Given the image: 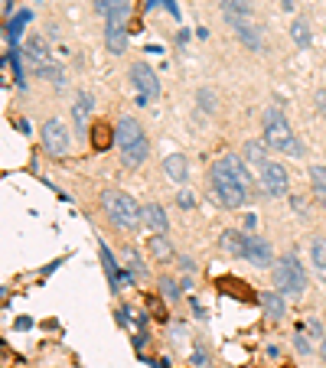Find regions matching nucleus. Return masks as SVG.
I'll return each mask as SVG.
<instances>
[{
  "label": "nucleus",
  "mask_w": 326,
  "mask_h": 368,
  "mask_svg": "<svg viewBox=\"0 0 326 368\" xmlns=\"http://www.w3.org/2000/svg\"><path fill=\"white\" fill-rule=\"evenodd\" d=\"M128 264L134 274H144V264H141V258H137V251H128Z\"/></svg>",
  "instance_id": "nucleus-35"
},
{
  "label": "nucleus",
  "mask_w": 326,
  "mask_h": 368,
  "mask_svg": "<svg viewBox=\"0 0 326 368\" xmlns=\"http://www.w3.org/2000/svg\"><path fill=\"white\" fill-rule=\"evenodd\" d=\"M26 20H30V13H20V17H17V20L7 26V40H10V43H17V36H20V26H23Z\"/></svg>",
  "instance_id": "nucleus-32"
},
{
  "label": "nucleus",
  "mask_w": 326,
  "mask_h": 368,
  "mask_svg": "<svg viewBox=\"0 0 326 368\" xmlns=\"http://www.w3.org/2000/svg\"><path fill=\"white\" fill-rule=\"evenodd\" d=\"M180 264H183V271H196V264L189 258H180Z\"/></svg>",
  "instance_id": "nucleus-41"
},
{
  "label": "nucleus",
  "mask_w": 326,
  "mask_h": 368,
  "mask_svg": "<svg viewBox=\"0 0 326 368\" xmlns=\"http://www.w3.org/2000/svg\"><path fill=\"white\" fill-rule=\"evenodd\" d=\"M160 293H163V300L176 304V300H180V283H176L173 277H160Z\"/></svg>",
  "instance_id": "nucleus-30"
},
{
  "label": "nucleus",
  "mask_w": 326,
  "mask_h": 368,
  "mask_svg": "<svg viewBox=\"0 0 326 368\" xmlns=\"http://www.w3.org/2000/svg\"><path fill=\"white\" fill-rule=\"evenodd\" d=\"M310 258H314V268L323 274V281H326V238L310 241Z\"/></svg>",
  "instance_id": "nucleus-23"
},
{
  "label": "nucleus",
  "mask_w": 326,
  "mask_h": 368,
  "mask_svg": "<svg viewBox=\"0 0 326 368\" xmlns=\"http://www.w3.org/2000/svg\"><path fill=\"white\" fill-rule=\"evenodd\" d=\"M310 186H314V195L326 202V166H310Z\"/></svg>",
  "instance_id": "nucleus-26"
},
{
  "label": "nucleus",
  "mask_w": 326,
  "mask_h": 368,
  "mask_svg": "<svg viewBox=\"0 0 326 368\" xmlns=\"http://www.w3.org/2000/svg\"><path fill=\"white\" fill-rule=\"evenodd\" d=\"M241 258L248 261V264H255V268H274L277 264L271 245L261 238V235H245V254Z\"/></svg>",
  "instance_id": "nucleus-7"
},
{
  "label": "nucleus",
  "mask_w": 326,
  "mask_h": 368,
  "mask_svg": "<svg viewBox=\"0 0 326 368\" xmlns=\"http://www.w3.org/2000/svg\"><path fill=\"white\" fill-rule=\"evenodd\" d=\"M88 111H92V95H78V101H76V124H78V130H85L88 128Z\"/></svg>",
  "instance_id": "nucleus-27"
},
{
  "label": "nucleus",
  "mask_w": 326,
  "mask_h": 368,
  "mask_svg": "<svg viewBox=\"0 0 326 368\" xmlns=\"http://www.w3.org/2000/svg\"><path fill=\"white\" fill-rule=\"evenodd\" d=\"M46 53H49V49H46V43L40 40V36H30V40H26V59H30V62L43 65L46 62Z\"/></svg>",
  "instance_id": "nucleus-25"
},
{
  "label": "nucleus",
  "mask_w": 326,
  "mask_h": 368,
  "mask_svg": "<svg viewBox=\"0 0 326 368\" xmlns=\"http://www.w3.org/2000/svg\"><path fill=\"white\" fill-rule=\"evenodd\" d=\"M281 7H284L287 13H291V10H293V0H281Z\"/></svg>",
  "instance_id": "nucleus-42"
},
{
  "label": "nucleus",
  "mask_w": 326,
  "mask_h": 368,
  "mask_svg": "<svg viewBox=\"0 0 326 368\" xmlns=\"http://www.w3.org/2000/svg\"><path fill=\"white\" fill-rule=\"evenodd\" d=\"M218 245H222V251L235 254V258H241V254H245V235H241V231H235V228H225V231H222V238H218Z\"/></svg>",
  "instance_id": "nucleus-17"
},
{
  "label": "nucleus",
  "mask_w": 326,
  "mask_h": 368,
  "mask_svg": "<svg viewBox=\"0 0 326 368\" xmlns=\"http://www.w3.org/2000/svg\"><path fill=\"white\" fill-rule=\"evenodd\" d=\"M130 82L137 88V101L141 105H147V101H153V98L160 95V82H157V76H153V69L147 62L130 65Z\"/></svg>",
  "instance_id": "nucleus-6"
},
{
  "label": "nucleus",
  "mask_w": 326,
  "mask_h": 368,
  "mask_svg": "<svg viewBox=\"0 0 326 368\" xmlns=\"http://www.w3.org/2000/svg\"><path fill=\"white\" fill-rule=\"evenodd\" d=\"M196 98H199V105H203V111H206V114H212V111H216V95H212L209 88H199V91H196Z\"/></svg>",
  "instance_id": "nucleus-31"
},
{
  "label": "nucleus",
  "mask_w": 326,
  "mask_h": 368,
  "mask_svg": "<svg viewBox=\"0 0 326 368\" xmlns=\"http://www.w3.org/2000/svg\"><path fill=\"white\" fill-rule=\"evenodd\" d=\"M297 349H300V356H307V352H310V342H307L304 333H297Z\"/></svg>",
  "instance_id": "nucleus-36"
},
{
  "label": "nucleus",
  "mask_w": 326,
  "mask_h": 368,
  "mask_svg": "<svg viewBox=\"0 0 326 368\" xmlns=\"http://www.w3.org/2000/svg\"><path fill=\"white\" fill-rule=\"evenodd\" d=\"M144 225L153 228V235H166V228H170L166 209L157 206V202H147V206H144Z\"/></svg>",
  "instance_id": "nucleus-11"
},
{
  "label": "nucleus",
  "mask_w": 326,
  "mask_h": 368,
  "mask_svg": "<svg viewBox=\"0 0 326 368\" xmlns=\"http://www.w3.org/2000/svg\"><path fill=\"white\" fill-rule=\"evenodd\" d=\"M128 17H130V3H128V0H118V3H114V7L108 10V17H105V20H108V23H121V26H128Z\"/></svg>",
  "instance_id": "nucleus-29"
},
{
  "label": "nucleus",
  "mask_w": 326,
  "mask_h": 368,
  "mask_svg": "<svg viewBox=\"0 0 326 368\" xmlns=\"http://www.w3.org/2000/svg\"><path fill=\"white\" fill-rule=\"evenodd\" d=\"M36 76H40V78H49L53 85H62L65 72H62V69H59L55 62H43V65H36Z\"/></svg>",
  "instance_id": "nucleus-28"
},
{
  "label": "nucleus",
  "mask_w": 326,
  "mask_h": 368,
  "mask_svg": "<svg viewBox=\"0 0 326 368\" xmlns=\"http://www.w3.org/2000/svg\"><path fill=\"white\" fill-rule=\"evenodd\" d=\"M261 186H264V193L268 195H287V170H284L277 160H271L264 170H261Z\"/></svg>",
  "instance_id": "nucleus-8"
},
{
  "label": "nucleus",
  "mask_w": 326,
  "mask_h": 368,
  "mask_svg": "<svg viewBox=\"0 0 326 368\" xmlns=\"http://www.w3.org/2000/svg\"><path fill=\"white\" fill-rule=\"evenodd\" d=\"M212 195L222 209H241L245 206V189H241L232 176H225L222 170L212 166Z\"/></svg>",
  "instance_id": "nucleus-4"
},
{
  "label": "nucleus",
  "mask_w": 326,
  "mask_h": 368,
  "mask_svg": "<svg viewBox=\"0 0 326 368\" xmlns=\"http://www.w3.org/2000/svg\"><path fill=\"white\" fill-rule=\"evenodd\" d=\"M147 150H151V147H147V137H144L141 143H134V147H128V150H121V163H124L128 170H137V166L147 160Z\"/></svg>",
  "instance_id": "nucleus-18"
},
{
  "label": "nucleus",
  "mask_w": 326,
  "mask_h": 368,
  "mask_svg": "<svg viewBox=\"0 0 326 368\" xmlns=\"http://www.w3.org/2000/svg\"><path fill=\"white\" fill-rule=\"evenodd\" d=\"M176 202H180L183 209H193L196 206V195L189 193V189H180V193H176Z\"/></svg>",
  "instance_id": "nucleus-34"
},
{
  "label": "nucleus",
  "mask_w": 326,
  "mask_h": 368,
  "mask_svg": "<svg viewBox=\"0 0 326 368\" xmlns=\"http://www.w3.org/2000/svg\"><path fill=\"white\" fill-rule=\"evenodd\" d=\"M261 306H264V313L271 316V319H281V316L287 313L284 293H277V290H261Z\"/></svg>",
  "instance_id": "nucleus-15"
},
{
  "label": "nucleus",
  "mask_w": 326,
  "mask_h": 368,
  "mask_svg": "<svg viewBox=\"0 0 326 368\" xmlns=\"http://www.w3.org/2000/svg\"><path fill=\"white\" fill-rule=\"evenodd\" d=\"M232 30L239 33V40L245 46H251V49H261V36H258V26H251V20L239 23V26H232Z\"/></svg>",
  "instance_id": "nucleus-21"
},
{
  "label": "nucleus",
  "mask_w": 326,
  "mask_h": 368,
  "mask_svg": "<svg viewBox=\"0 0 326 368\" xmlns=\"http://www.w3.org/2000/svg\"><path fill=\"white\" fill-rule=\"evenodd\" d=\"M212 166H216V170H222L225 176H232V179H235L241 189H248V186H251V170H248V163L241 160V157H235V153H225V157H222V160H216Z\"/></svg>",
  "instance_id": "nucleus-9"
},
{
  "label": "nucleus",
  "mask_w": 326,
  "mask_h": 368,
  "mask_svg": "<svg viewBox=\"0 0 326 368\" xmlns=\"http://www.w3.org/2000/svg\"><path fill=\"white\" fill-rule=\"evenodd\" d=\"M105 46L111 55H121L128 49V26L121 23H105Z\"/></svg>",
  "instance_id": "nucleus-12"
},
{
  "label": "nucleus",
  "mask_w": 326,
  "mask_h": 368,
  "mask_svg": "<svg viewBox=\"0 0 326 368\" xmlns=\"http://www.w3.org/2000/svg\"><path fill=\"white\" fill-rule=\"evenodd\" d=\"M320 352H323V358H326V339H323V346H320Z\"/></svg>",
  "instance_id": "nucleus-43"
},
{
  "label": "nucleus",
  "mask_w": 326,
  "mask_h": 368,
  "mask_svg": "<svg viewBox=\"0 0 326 368\" xmlns=\"http://www.w3.org/2000/svg\"><path fill=\"white\" fill-rule=\"evenodd\" d=\"M291 36H293V43L297 46H310V40H314V33H310V23L304 20V17H300V20H293L291 23Z\"/></svg>",
  "instance_id": "nucleus-24"
},
{
  "label": "nucleus",
  "mask_w": 326,
  "mask_h": 368,
  "mask_svg": "<svg viewBox=\"0 0 326 368\" xmlns=\"http://www.w3.org/2000/svg\"><path fill=\"white\" fill-rule=\"evenodd\" d=\"M245 160L255 163L258 170H264V166L271 163V157H268V143L264 141H248L245 143Z\"/></svg>",
  "instance_id": "nucleus-16"
},
{
  "label": "nucleus",
  "mask_w": 326,
  "mask_h": 368,
  "mask_svg": "<svg viewBox=\"0 0 326 368\" xmlns=\"http://www.w3.org/2000/svg\"><path fill=\"white\" fill-rule=\"evenodd\" d=\"M114 141H118L121 150H128V147H134V143L144 141V128L137 118H121L118 128H114Z\"/></svg>",
  "instance_id": "nucleus-10"
},
{
  "label": "nucleus",
  "mask_w": 326,
  "mask_h": 368,
  "mask_svg": "<svg viewBox=\"0 0 326 368\" xmlns=\"http://www.w3.org/2000/svg\"><path fill=\"white\" fill-rule=\"evenodd\" d=\"M98 254H101V264H105V274H108V281L111 287L118 290V283H121V274H118V261H114V254L108 251V245L105 241H98Z\"/></svg>",
  "instance_id": "nucleus-19"
},
{
  "label": "nucleus",
  "mask_w": 326,
  "mask_h": 368,
  "mask_svg": "<svg viewBox=\"0 0 326 368\" xmlns=\"http://www.w3.org/2000/svg\"><path fill=\"white\" fill-rule=\"evenodd\" d=\"M147 248H151V254L157 261H170V258H173V245H170L166 235H153V238H147Z\"/></svg>",
  "instance_id": "nucleus-20"
},
{
  "label": "nucleus",
  "mask_w": 326,
  "mask_h": 368,
  "mask_svg": "<svg viewBox=\"0 0 326 368\" xmlns=\"http://www.w3.org/2000/svg\"><path fill=\"white\" fill-rule=\"evenodd\" d=\"M264 143L277 153H291V157H304V143L297 141V134L291 130L287 118L281 108H268L264 111Z\"/></svg>",
  "instance_id": "nucleus-1"
},
{
  "label": "nucleus",
  "mask_w": 326,
  "mask_h": 368,
  "mask_svg": "<svg viewBox=\"0 0 326 368\" xmlns=\"http://www.w3.org/2000/svg\"><path fill=\"white\" fill-rule=\"evenodd\" d=\"M153 3H163V7H166V10H170V13H173V17H176V13H180V10H176V3H173V0H153Z\"/></svg>",
  "instance_id": "nucleus-38"
},
{
  "label": "nucleus",
  "mask_w": 326,
  "mask_h": 368,
  "mask_svg": "<svg viewBox=\"0 0 326 368\" xmlns=\"http://www.w3.org/2000/svg\"><path fill=\"white\" fill-rule=\"evenodd\" d=\"M222 17L228 20V26H239L251 17V0H222Z\"/></svg>",
  "instance_id": "nucleus-13"
},
{
  "label": "nucleus",
  "mask_w": 326,
  "mask_h": 368,
  "mask_svg": "<svg viewBox=\"0 0 326 368\" xmlns=\"http://www.w3.org/2000/svg\"><path fill=\"white\" fill-rule=\"evenodd\" d=\"M193 362H199V365H203V362H206V352H203V349H196V352H193Z\"/></svg>",
  "instance_id": "nucleus-40"
},
{
  "label": "nucleus",
  "mask_w": 326,
  "mask_h": 368,
  "mask_svg": "<svg viewBox=\"0 0 326 368\" xmlns=\"http://www.w3.org/2000/svg\"><path fill=\"white\" fill-rule=\"evenodd\" d=\"M101 212L108 216V222H114L124 231H134L144 222V209L128 193H121V189H105L101 193Z\"/></svg>",
  "instance_id": "nucleus-2"
},
{
  "label": "nucleus",
  "mask_w": 326,
  "mask_h": 368,
  "mask_svg": "<svg viewBox=\"0 0 326 368\" xmlns=\"http://www.w3.org/2000/svg\"><path fill=\"white\" fill-rule=\"evenodd\" d=\"M40 137H43L46 150L55 153V157H65V153L72 150V137H69V128H65V121L59 118H49L40 128Z\"/></svg>",
  "instance_id": "nucleus-5"
},
{
  "label": "nucleus",
  "mask_w": 326,
  "mask_h": 368,
  "mask_svg": "<svg viewBox=\"0 0 326 368\" xmlns=\"http://www.w3.org/2000/svg\"><path fill=\"white\" fill-rule=\"evenodd\" d=\"M291 206L297 209V212H300V216H307V202H304V199H291Z\"/></svg>",
  "instance_id": "nucleus-37"
},
{
  "label": "nucleus",
  "mask_w": 326,
  "mask_h": 368,
  "mask_svg": "<svg viewBox=\"0 0 326 368\" xmlns=\"http://www.w3.org/2000/svg\"><path fill=\"white\" fill-rule=\"evenodd\" d=\"M274 287H277V293H291V297H300L307 290V271L297 261V254H284L274 264Z\"/></svg>",
  "instance_id": "nucleus-3"
},
{
  "label": "nucleus",
  "mask_w": 326,
  "mask_h": 368,
  "mask_svg": "<svg viewBox=\"0 0 326 368\" xmlns=\"http://www.w3.org/2000/svg\"><path fill=\"white\" fill-rule=\"evenodd\" d=\"M163 173L170 176L173 183H186V176H189V163H186L183 153H166V157H163Z\"/></svg>",
  "instance_id": "nucleus-14"
},
{
  "label": "nucleus",
  "mask_w": 326,
  "mask_h": 368,
  "mask_svg": "<svg viewBox=\"0 0 326 368\" xmlns=\"http://www.w3.org/2000/svg\"><path fill=\"white\" fill-rule=\"evenodd\" d=\"M92 143H95V150H108L111 143H114V130L108 124H95L92 128Z\"/></svg>",
  "instance_id": "nucleus-22"
},
{
  "label": "nucleus",
  "mask_w": 326,
  "mask_h": 368,
  "mask_svg": "<svg viewBox=\"0 0 326 368\" xmlns=\"http://www.w3.org/2000/svg\"><path fill=\"white\" fill-rule=\"evenodd\" d=\"M118 0H92V10L95 13H101V17H108V10L114 7Z\"/></svg>",
  "instance_id": "nucleus-33"
},
{
  "label": "nucleus",
  "mask_w": 326,
  "mask_h": 368,
  "mask_svg": "<svg viewBox=\"0 0 326 368\" xmlns=\"http://www.w3.org/2000/svg\"><path fill=\"white\" fill-rule=\"evenodd\" d=\"M316 105H320V114H323V118H326V95H323V91L316 95Z\"/></svg>",
  "instance_id": "nucleus-39"
}]
</instances>
